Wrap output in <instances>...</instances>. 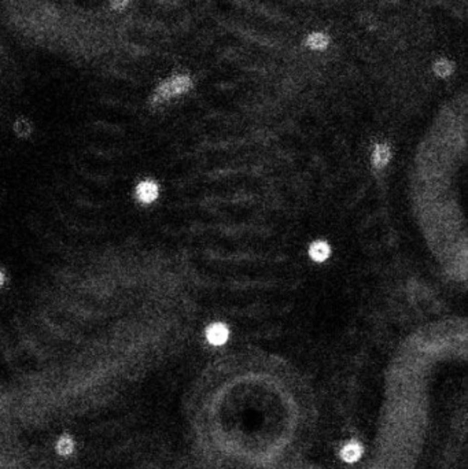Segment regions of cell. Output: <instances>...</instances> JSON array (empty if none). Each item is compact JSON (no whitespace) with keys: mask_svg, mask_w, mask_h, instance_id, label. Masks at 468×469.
<instances>
[{"mask_svg":"<svg viewBox=\"0 0 468 469\" xmlns=\"http://www.w3.org/2000/svg\"><path fill=\"white\" fill-rule=\"evenodd\" d=\"M307 46L313 48V50H323L327 47L328 39L326 35L323 33H312L310 36L307 37Z\"/></svg>","mask_w":468,"mask_h":469,"instance_id":"obj_7","label":"cell"},{"mask_svg":"<svg viewBox=\"0 0 468 469\" xmlns=\"http://www.w3.org/2000/svg\"><path fill=\"white\" fill-rule=\"evenodd\" d=\"M361 453H363L361 446H360L359 443H356V442H352V443L346 444V446L342 448L341 457H342L345 461H348V462H354V461H357V459L361 457Z\"/></svg>","mask_w":468,"mask_h":469,"instance_id":"obj_4","label":"cell"},{"mask_svg":"<svg viewBox=\"0 0 468 469\" xmlns=\"http://www.w3.org/2000/svg\"><path fill=\"white\" fill-rule=\"evenodd\" d=\"M14 129H16V133L18 134V136H21V137H25L28 134H31L32 132L31 124H29L26 119L22 118L17 121L16 125H14Z\"/></svg>","mask_w":468,"mask_h":469,"instance_id":"obj_9","label":"cell"},{"mask_svg":"<svg viewBox=\"0 0 468 469\" xmlns=\"http://www.w3.org/2000/svg\"><path fill=\"white\" fill-rule=\"evenodd\" d=\"M206 338L208 341L214 346L224 345L228 339V328L224 324L216 323L212 324L206 331Z\"/></svg>","mask_w":468,"mask_h":469,"instance_id":"obj_3","label":"cell"},{"mask_svg":"<svg viewBox=\"0 0 468 469\" xmlns=\"http://www.w3.org/2000/svg\"><path fill=\"white\" fill-rule=\"evenodd\" d=\"M434 72L437 73L439 77H446L452 73V65L446 61H439L434 66Z\"/></svg>","mask_w":468,"mask_h":469,"instance_id":"obj_10","label":"cell"},{"mask_svg":"<svg viewBox=\"0 0 468 469\" xmlns=\"http://www.w3.org/2000/svg\"><path fill=\"white\" fill-rule=\"evenodd\" d=\"M72 450H73V440L69 436H62L58 440L57 451L61 455H68V454L72 453Z\"/></svg>","mask_w":468,"mask_h":469,"instance_id":"obj_8","label":"cell"},{"mask_svg":"<svg viewBox=\"0 0 468 469\" xmlns=\"http://www.w3.org/2000/svg\"><path fill=\"white\" fill-rule=\"evenodd\" d=\"M158 196V187L152 181H141L139 186L136 187V198L141 203H151Z\"/></svg>","mask_w":468,"mask_h":469,"instance_id":"obj_2","label":"cell"},{"mask_svg":"<svg viewBox=\"0 0 468 469\" xmlns=\"http://www.w3.org/2000/svg\"><path fill=\"white\" fill-rule=\"evenodd\" d=\"M128 2L129 0H110V6H111V9L113 10H124L125 7L128 6Z\"/></svg>","mask_w":468,"mask_h":469,"instance_id":"obj_11","label":"cell"},{"mask_svg":"<svg viewBox=\"0 0 468 469\" xmlns=\"http://www.w3.org/2000/svg\"><path fill=\"white\" fill-rule=\"evenodd\" d=\"M3 281H5V274H3V272L0 270V285L3 284Z\"/></svg>","mask_w":468,"mask_h":469,"instance_id":"obj_12","label":"cell"},{"mask_svg":"<svg viewBox=\"0 0 468 469\" xmlns=\"http://www.w3.org/2000/svg\"><path fill=\"white\" fill-rule=\"evenodd\" d=\"M374 165L376 168H383V166L389 162V158H390V151L389 148L383 144L376 145L374 149Z\"/></svg>","mask_w":468,"mask_h":469,"instance_id":"obj_6","label":"cell"},{"mask_svg":"<svg viewBox=\"0 0 468 469\" xmlns=\"http://www.w3.org/2000/svg\"><path fill=\"white\" fill-rule=\"evenodd\" d=\"M309 254H310V257H312L315 261L323 262V261H326L328 258V255H330V247H328L327 243L316 242L310 246Z\"/></svg>","mask_w":468,"mask_h":469,"instance_id":"obj_5","label":"cell"},{"mask_svg":"<svg viewBox=\"0 0 468 469\" xmlns=\"http://www.w3.org/2000/svg\"><path fill=\"white\" fill-rule=\"evenodd\" d=\"M190 87H191V80L187 76H175L172 78H168L167 81L160 84V87L155 89L154 102L160 103V102L168 100L173 96L182 95V93L187 92Z\"/></svg>","mask_w":468,"mask_h":469,"instance_id":"obj_1","label":"cell"}]
</instances>
